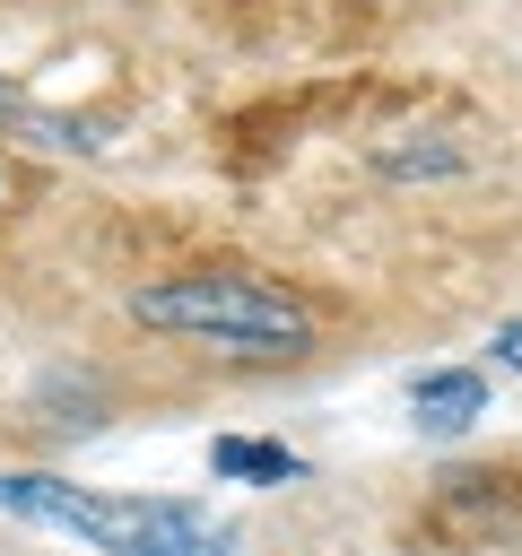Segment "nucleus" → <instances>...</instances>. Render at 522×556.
<instances>
[{
	"mask_svg": "<svg viewBox=\"0 0 522 556\" xmlns=\"http://www.w3.org/2000/svg\"><path fill=\"white\" fill-rule=\"evenodd\" d=\"M487 356H496V365H513V374H522V321H496V330H487Z\"/></svg>",
	"mask_w": 522,
	"mask_h": 556,
	"instance_id": "nucleus-5",
	"label": "nucleus"
},
{
	"mask_svg": "<svg viewBox=\"0 0 522 556\" xmlns=\"http://www.w3.org/2000/svg\"><path fill=\"white\" fill-rule=\"evenodd\" d=\"M0 513L35 530H70L96 556H226V530L183 495H104L52 469H0Z\"/></svg>",
	"mask_w": 522,
	"mask_h": 556,
	"instance_id": "nucleus-1",
	"label": "nucleus"
},
{
	"mask_svg": "<svg viewBox=\"0 0 522 556\" xmlns=\"http://www.w3.org/2000/svg\"><path fill=\"white\" fill-rule=\"evenodd\" d=\"M130 321L191 339V348H226V356H304L313 348V313L244 269H183L157 287H130Z\"/></svg>",
	"mask_w": 522,
	"mask_h": 556,
	"instance_id": "nucleus-2",
	"label": "nucleus"
},
{
	"mask_svg": "<svg viewBox=\"0 0 522 556\" xmlns=\"http://www.w3.org/2000/svg\"><path fill=\"white\" fill-rule=\"evenodd\" d=\"M409 417H418L426 434H461L470 417H487V382H478L470 365H444V374H418V382H409Z\"/></svg>",
	"mask_w": 522,
	"mask_h": 556,
	"instance_id": "nucleus-3",
	"label": "nucleus"
},
{
	"mask_svg": "<svg viewBox=\"0 0 522 556\" xmlns=\"http://www.w3.org/2000/svg\"><path fill=\"white\" fill-rule=\"evenodd\" d=\"M209 469H217V478H252V486H278V478H296L304 460H296L287 443H244V434H226V443H209Z\"/></svg>",
	"mask_w": 522,
	"mask_h": 556,
	"instance_id": "nucleus-4",
	"label": "nucleus"
}]
</instances>
